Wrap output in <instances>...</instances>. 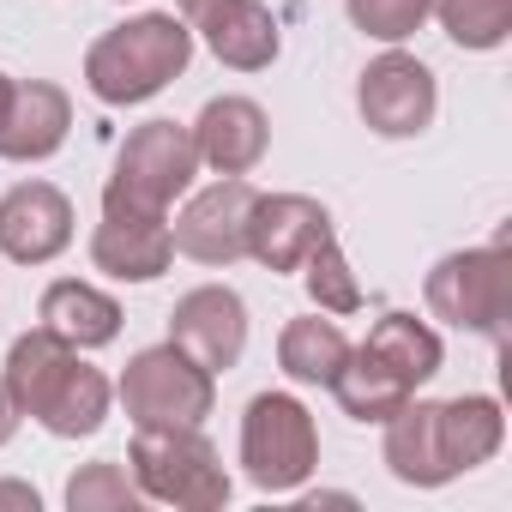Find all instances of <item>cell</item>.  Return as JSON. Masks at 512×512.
Wrapping results in <instances>:
<instances>
[{"instance_id": "24", "label": "cell", "mask_w": 512, "mask_h": 512, "mask_svg": "<svg viewBox=\"0 0 512 512\" xmlns=\"http://www.w3.org/2000/svg\"><path fill=\"white\" fill-rule=\"evenodd\" d=\"M302 284H308V296H314L320 314H362V284H356V272H350V260H344L338 235H326V241L308 253Z\"/></svg>"}, {"instance_id": "25", "label": "cell", "mask_w": 512, "mask_h": 512, "mask_svg": "<svg viewBox=\"0 0 512 512\" xmlns=\"http://www.w3.org/2000/svg\"><path fill=\"white\" fill-rule=\"evenodd\" d=\"M139 500H145V494H139L133 470L115 464V458L79 464V470L67 476V506H73V512H133Z\"/></svg>"}, {"instance_id": "2", "label": "cell", "mask_w": 512, "mask_h": 512, "mask_svg": "<svg viewBox=\"0 0 512 512\" xmlns=\"http://www.w3.org/2000/svg\"><path fill=\"white\" fill-rule=\"evenodd\" d=\"M193 67V31L181 13H139L85 49V91L109 109L151 103Z\"/></svg>"}, {"instance_id": "8", "label": "cell", "mask_w": 512, "mask_h": 512, "mask_svg": "<svg viewBox=\"0 0 512 512\" xmlns=\"http://www.w3.org/2000/svg\"><path fill=\"white\" fill-rule=\"evenodd\" d=\"M356 115L368 133L380 139H416L434 127L440 115V85H434V67L404 55V49H386L362 67L356 79Z\"/></svg>"}, {"instance_id": "29", "label": "cell", "mask_w": 512, "mask_h": 512, "mask_svg": "<svg viewBox=\"0 0 512 512\" xmlns=\"http://www.w3.org/2000/svg\"><path fill=\"white\" fill-rule=\"evenodd\" d=\"M13 85H19L13 73H0V121H7V109H13Z\"/></svg>"}, {"instance_id": "5", "label": "cell", "mask_w": 512, "mask_h": 512, "mask_svg": "<svg viewBox=\"0 0 512 512\" xmlns=\"http://www.w3.org/2000/svg\"><path fill=\"white\" fill-rule=\"evenodd\" d=\"M241 470L260 494H296L320 470V428L296 392H260L241 416Z\"/></svg>"}, {"instance_id": "23", "label": "cell", "mask_w": 512, "mask_h": 512, "mask_svg": "<svg viewBox=\"0 0 512 512\" xmlns=\"http://www.w3.org/2000/svg\"><path fill=\"white\" fill-rule=\"evenodd\" d=\"M428 13L470 55L506 49V37H512V0H428Z\"/></svg>"}, {"instance_id": "22", "label": "cell", "mask_w": 512, "mask_h": 512, "mask_svg": "<svg viewBox=\"0 0 512 512\" xmlns=\"http://www.w3.org/2000/svg\"><path fill=\"white\" fill-rule=\"evenodd\" d=\"M326 392L338 398V410H344L350 422H374V428H380L386 416H398V410L416 398V392H410V386H398L380 362H368L356 344H350V362L338 368V380H332Z\"/></svg>"}, {"instance_id": "3", "label": "cell", "mask_w": 512, "mask_h": 512, "mask_svg": "<svg viewBox=\"0 0 512 512\" xmlns=\"http://www.w3.org/2000/svg\"><path fill=\"white\" fill-rule=\"evenodd\" d=\"M127 470L145 500L181 506V512H217L229 506V470L205 428H133Z\"/></svg>"}, {"instance_id": "18", "label": "cell", "mask_w": 512, "mask_h": 512, "mask_svg": "<svg viewBox=\"0 0 512 512\" xmlns=\"http://www.w3.org/2000/svg\"><path fill=\"white\" fill-rule=\"evenodd\" d=\"M37 320L55 332V338H67L73 350H103V344H115L121 338V302L109 296V290H97V284H79V278H55L49 290H43V302H37Z\"/></svg>"}, {"instance_id": "6", "label": "cell", "mask_w": 512, "mask_h": 512, "mask_svg": "<svg viewBox=\"0 0 512 512\" xmlns=\"http://www.w3.org/2000/svg\"><path fill=\"white\" fill-rule=\"evenodd\" d=\"M115 398L133 416V428H205V416L217 410V374H205L187 350H175L163 338V344L127 356Z\"/></svg>"}, {"instance_id": "16", "label": "cell", "mask_w": 512, "mask_h": 512, "mask_svg": "<svg viewBox=\"0 0 512 512\" xmlns=\"http://www.w3.org/2000/svg\"><path fill=\"white\" fill-rule=\"evenodd\" d=\"M91 266L115 284H157L175 266V235L169 217H145V211H103L97 235H91Z\"/></svg>"}, {"instance_id": "28", "label": "cell", "mask_w": 512, "mask_h": 512, "mask_svg": "<svg viewBox=\"0 0 512 512\" xmlns=\"http://www.w3.org/2000/svg\"><path fill=\"white\" fill-rule=\"evenodd\" d=\"M0 506H25V512H37L43 500H37V488H25V482H0Z\"/></svg>"}, {"instance_id": "21", "label": "cell", "mask_w": 512, "mask_h": 512, "mask_svg": "<svg viewBox=\"0 0 512 512\" xmlns=\"http://www.w3.org/2000/svg\"><path fill=\"white\" fill-rule=\"evenodd\" d=\"M440 422H446V446L458 458V470L488 464L506 446V410L488 392H464V398H440Z\"/></svg>"}, {"instance_id": "11", "label": "cell", "mask_w": 512, "mask_h": 512, "mask_svg": "<svg viewBox=\"0 0 512 512\" xmlns=\"http://www.w3.org/2000/svg\"><path fill=\"white\" fill-rule=\"evenodd\" d=\"M169 344L187 350L205 374H229L247 356V302L229 284H199L169 308Z\"/></svg>"}, {"instance_id": "17", "label": "cell", "mask_w": 512, "mask_h": 512, "mask_svg": "<svg viewBox=\"0 0 512 512\" xmlns=\"http://www.w3.org/2000/svg\"><path fill=\"white\" fill-rule=\"evenodd\" d=\"M73 133V97L55 79H19L13 109L0 121V157L7 163H49Z\"/></svg>"}, {"instance_id": "12", "label": "cell", "mask_w": 512, "mask_h": 512, "mask_svg": "<svg viewBox=\"0 0 512 512\" xmlns=\"http://www.w3.org/2000/svg\"><path fill=\"white\" fill-rule=\"evenodd\" d=\"M73 199L55 181H19L0 193V253L13 266H49L73 247Z\"/></svg>"}, {"instance_id": "10", "label": "cell", "mask_w": 512, "mask_h": 512, "mask_svg": "<svg viewBox=\"0 0 512 512\" xmlns=\"http://www.w3.org/2000/svg\"><path fill=\"white\" fill-rule=\"evenodd\" d=\"M175 13L187 19L193 43H205L229 73H266L284 55L266 0H175Z\"/></svg>"}, {"instance_id": "27", "label": "cell", "mask_w": 512, "mask_h": 512, "mask_svg": "<svg viewBox=\"0 0 512 512\" xmlns=\"http://www.w3.org/2000/svg\"><path fill=\"white\" fill-rule=\"evenodd\" d=\"M19 404H13V392H7V374H0V446H13V434H19Z\"/></svg>"}, {"instance_id": "7", "label": "cell", "mask_w": 512, "mask_h": 512, "mask_svg": "<svg viewBox=\"0 0 512 512\" xmlns=\"http://www.w3.org/2000/svg\"><path fill=\"white\" fill-rule=\"evenodd\" d=\"M422 302H428L434 320L500 344L506 314H512V260H506V247L488 241V247H458L446 260H434V272L422 278Z\"/></svg>"}, {"instance_id": "19", "label": "cell", "mask_w": 512, "mask_h": 512, "mask_svg": "<svg viewBox=\"0 0 512 512\" xmlns=\"http://www.w3.org/2000/svg\"><path fill=\"white\" fill-rule=\"evenodd\" d=\"M368 362H380L398 386H410V392H422L434 374H440V362H446V344H440V332L428 326V320H416V314H404V308H392V314H380L374 320V332L356 344Z\"/></svg>"}, {"instance_id": "9", "label": "cell", "mask_w": 512, "mask_h": 512, "mask_svg": "<svg viewBox=\"0 0 512 512\" xmlns=\"http://www.w3.org/2000/svg\"><path fill=\"white\" fill-rule=\"evenodd\" d=\"M253 199H260V187H253L247 175H217L211 187L187 193V205L169 223L175 253H187L193 266H235V260H247Z\"/></svg>"}, {"instance_id": "20", "label": "cell", "mask_w": 512, "mask_h": 512, "mask_svg": "<svg viewBox=\"0 0 512 512\" xmlns=\"http://www.w3.org/2000/svg\"><path fill=\"white\" fill-rule=\"evenodd\" d=\"M344 362H350V338L326 314H302L278 332V368L296 386H332Z\"/></svg>"}, {"instance_id": "15", "label": "cell", "mask_w": 512, "mask_h": 512, "mask_svg": "<svg viewBox=\"0 0 512 512\" xmlns=\"http://www.w3.org/2000/svg\"><path fill=\"white\" fill-rule=\"evenodd\" d=\"M380 428H386L380 458H386V470H392L404 488H446V482L464 476L458 458H452V446H446V422H440V404H434V398H410V404H404L398 416H386Z\"/></svg>"}, {"instance_id": "13", "label": "cell", "mask_w": 512, "mask_h": 512, "mask_svg": "<svg viewBox=\"0 0 512 512\" xmlns=\"http://www.w3.org/2000/svg\"><path fill=\"white\" fill-rule=\"evenodd\" d=\"M332 235V211L308 193H260L247 217V260L266 272H302L308 253Z\"/></svg>"}, {"instance_id": "14", "label": "cell", "mask_w": 512, "mask_h": 512, "mask_svg": "<svg viewBox=\"0 0 512 512\" xmlns=\"http://www.w3.org/2000/svg\"><path fill=\"white\" fill-rule=\"evenodd\" d=\"M187 133H193L199 169L211 175H253L272 151V121L253 97H211Z\"/></svg>"}, {"instance_id": "4", "label": "cell", "mask_w": 512, "mask_h": 512, "mask_svg": "<svg viewBox=\"0 0 512 512\" xmlns=\"http://www.w3.org/2000/svg\"><path fill=\"white\" fill-rule=\"evenodd\" d=\"M193 175H199L193 133L181 121H145L115 151V175L103 181V211L169 217V205L193 187Z\"/></svg>"}, {"instance_id": "26", "label": "cell", "mask_w": 512, "mask_h": 512, "mask_svg": "<svg viewBox=\"0 0 512 512\" xmlns=\"http://www.w3.org/2000/svg\"><path fill=\"white\" fill-rule=\"evenodd\" d=\"M344 13H350V25L362 37L398 49V43H410L428 25V0H344Z\"/></svg>"}, {"instance_id": "1", "label": "cell", "mask_w": 512, "mask_h": 512, "mask_svg": "<svg viewBox=\"0 0 512 512\" xmlns=\"http://www.w3.org/2000/svg\"><path fill=\"white\" fill-rule=\"evenodd\" d=\"M0 374H7V392H13L19 416H31V422L49 428L55 440H91V434L109 422L115 380H109L103 368H91L85 350H73V344L55 338L49 326L19 332Z\"/></svg>"}]
</instances>
